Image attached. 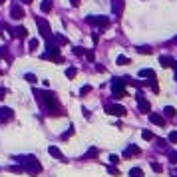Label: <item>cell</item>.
I'll list each match as a JSON object with an SVG mask.
<instances>
[{
  "label": "cell",
  "mask_w": 177,
  "mask_h": 177,
  "mask_svg": "<svg viewBox=\"0 0 177 177\" xmlns=\"http://www.w3.org/2000/svg\"><path fill=\"white\" fill-rule=\"evenodd\" d=\"M112 92H113V98H124V96H127V92H125L124 88V80H116L112 84Z\"/></svg>",
  "instance_id": "obj_1"
},
{
  "label": "cell",
  "mask_w": 177,
  "mask_h": 177,
  "mask_svg": "<svg viewBox=\"0 0 177 177\" xmlns=\"http://www.w3.org/2000/svg\"><path fill=\"white\" fill-rule=\"evenodd\" d=\"M86 20H88V24H92V26H102V28L110 26V20L105 18V16H99V18L98 16H88Z\"/></svg>",
  "instance_id": "obj_2"
},
{
  "label": "cell",
  "mask_w": 177,
  "mask_h": 177,
  "mask_svg": "<svg viewBox=\"0 0 177 177\" xmlns=\"http://www.w3.org/2000/svg\"><path fill=\"white\" fill-rule=\"evenodd\" d=\"M10 16H12L14 20H22L24 18V8H20V4H14L12 10H10Z\"/></svg>",
  "instance_id": "obj_3"
},
{
  "label": "cell",
  "mask_w": 177,
  "mask_h": 177,
  "mask_svg": "<svg viewBox=\"0 0 177 177\" xmlns=\"http://www.w3.org/2000/svg\"><path fill=\"white\" fill-rule=\"evenodd\" d=\"M108 110V113H112V116H125V108H121V105H108L105 108Z\"/></svg>",
  "instance_id": "obj_4"
},
{
  "label": "cell",
  "mask_w": 177,
  "mask_h": 177,
  "mask_svg": "<svg viewBox=\"0 0 177 177\" xmlns=\"http://www.w3.org/2000/svg\"><path fill=\"white\" fill-rule=\"evenodd\" d=\"M12 36H14V38H20V40H24V38L28 36V30H26L24 26H16V28L12 30Z\"/></svg>",
  "instance_id": "obj_5"
},
{
  "label": "cell",
  "mask_w": 177,
  "mask_h": 177,
  "mask_svg": "<svg viewBox=\"0 0 177 177\" xmlns=\"http://www.w3.org/2000/svg\"><path fill=\"white\" fill-rule=\"evenodd\" d=\"M38 26H40V34L44 38H50V26H48L46 20H38Z\"/></svg>",
  "instance_id": "obj_6"
},
{
  "label": "cell",
  "mask_w": 177,
  "mask_h": 177,
  "mask_svg": "<svg viewBox=\"0 0 177 177\" xmlns=\"http://www.w3.org/2000/svg\"><path fill=\"white\" fill-rule=\"evenodd\" d=\"M138 104H139V110H141V112H149V102H147L141 94L138 96Z\"/></svg>",
  "instance_id": "obj_7"
},
{
  "label": "cell",
  "mask_w": 177,
  "mask_h": 177,
  "mask_svg": "<svg viewBox=\"0 0 177 177\" xmlns=\"http://www.w3.org/2000/svg\"><path fill=\"white\" fill-rule=\"evenodd\" d=\"M48 153H50V155H54V157H56V159H60V161H66V157H64V155H62V151H60L58 147H56V145H52V147L48 149Z\"/></svg>",
  "instance_id": "obj_8"
},
{
  "label": "cell",
  "mask_w": 177,
  "mask_h": 177,
  "mask_svg": "<svg viewBox=\"0 0 177 177\" xmlns=\"http://www.w3.org/2000/svg\"><path fill=\"white\" fill-rule=\"evenodd\" d=\"M149 121L155 124V125H161V127L165 125V119L161 118V116H157V113H149Z\"/></svg>",
  "instance_id": "obj_9"
},
{
  "label": "cell",
  "mask_w": 177,
  "mask_h": 177,
  "mask_svg": "<svg viewBox=\"0 0 177 177\" xmlns=\"http://www.w3.org/2000/svg\"><path fill=\"white\" fill-rule=\"evenodd\" d=\"M113 12H116V16H121V12H124V0H113Z\"/></svg>",
  "instance_id": "obj_10"
},
{
  "label": "cell",
  "mask_w": 177,
  "mask_h": 177,
  "mask_svg": "<svg viewBox=\"0 0 177 177\" xmlns=\"http://www.w3.org/2000/svg\"><path fill=\"white\" fill-rule=\"evenodd\" d=\"M2 119H12V110L10 108H0V121Z\"/></svg>",
  "instance_id": "obj_11"
},
{
  "label": "cell",
  "mask_w": 177,
  "mask_h": 177,
  "mask_svg": "<svg viewBox=\"0 0 177 177\" xmlns=\"http://www.w3.org/2000/svg\"><path fill=\"white\" fill-rule=\"evenodd\" d=\"M124 155H125V157H131V155H139V147H135V145H129V147L125 149Z\"/></svg>",
  "instance_id": "obj_12"
},
{
  "label": "cell",
  "mask_w": 177,
  "mask_h": 177,
  "mask_svg": "<svg viewBox=\"0 0 177 177\" xmlns=\"http://www.w3.org/2000/svg\"><path fill=\"white\" fill-rule=\"evenodd\" d=\"M40 10H42L44 14H48L50 10H52V0H44V2L40 4Z\"/></svg>",
  "instance_id": "obj_13"
},
{
  "label": "cell",
  "mask_w": 177,
  "mask_h": 177,
  "mask_svg": "<svg viewBox=\"0 0 177 177\" xmlns=\"http://www.w3.org/2000/svg\"><path fill=\"white\" fill-rule=\"evenodd\" d=\"M159 64L163 66V68H171V66H173V60H171L169 56H161V58H159Z\"/></svg>",
  "instance_id": "obj_14"
},
{
  "label": "cell",
  "mask_w": 177,
  "mask_h": 177,
  "mask_svg": "<svg viewBox=\"0 0 177 177\" xmlns=\"http://www.w3.org/2000/svg\"><path fill=\"white\" fill-rule=\"evenodd\" d=\"M139 76H141V78H151V82H155V74H153V70H141Z\"/></svg>",
  "instance_id": "obj_15"
},
{
  "label": "cell",
  "mask_w": 177,
  "mask_h": 177,
  "mask_svg": "<svg viewBox=\"0 0 177 177\" xmlns=\"http://www.w3.org/2000/svg\"><path fill=\"white\" fill-rule=\"evenodd\" d=\"M28 48H30V52L38 50V48H40V40H38V38H32L30 42H28Z\"/></svg>",
  "instance_id": "obj_16"
},
{
  "label": "cell",
  "mask_w": 177,
  "mask_h": 177,
  "mask_svg": "<svg viewBox=\"0 0 177 177\" xmlns=\"http://www.w3.org/2000/svg\"><path fill=\"white\" fill-rule=\"evenodd\" d=\"M116 62H118L119 66H127V64H129V58H125V56H118Z\"/></svg>",
  "instance_id": "obj_17"
},
{
  "label": "cell",
  "mask_w": 177,
  "mask_h": 177,
  "mask_svg": "<svg viewBox=\"0 0 177 177\" xmlns=\"http://www.w3.org/2000/svg\"><path fill=\"white\" fill-rule=\"evenodd\" d=\"M129 175H131V177H141V175H143V171L139 169V167H133V169L129 171Z\"/></svg>",
  "instance_id": "obj_18"
},
{
  "label": "cell",
  "mask_w": 177,
  "mask_h": 177,
  "mask_svg": "<svg viewBox=\"0 0 177 177\" xmlns=\"http://www.w3.org/2000/svg\"><path fill=\"white\" fill-rule=\"evenodd\" d=\"M24 80H26V82H30V84H36V82H38V78H36L34 74H26V76H24Z\"/></svg>",
  "instance_id": "obj_19"
},
{
  "label": "cell",
  "mask_w": 177,
  "mask_h": 177,
  "mask_svg": "<svg viewBox=\"0 0 177 177\" xmlns=\"http://www.w3.org/2000/svg\"><path fill=\"white\" fill-rule=\"evenodd\" d=\"M76 74H78L76 68H68V70H66V76H68V78H76Z\"/></svg>",
  "instance_id": "obj_20"
},
{
  "label": "cell",
  "mask_w": 177,
  "mask_h": 177,
  "mask_svg": "<svg viewBox=\"0 0 177 177\" xmlns=\"http://www.w3.org/2000/svg\"><path fill=\"white\" fill-rule=\"evenodd\" d=\"M165 116H167V118H173V116H175V108L167 105V108H165Z\"/></svg>",
  "instance_id": "obj_21"
},
{
  "label": "cell",
  "mask_w": 177,
  "mask_h": 177,
  "mask_svg": "<svg viewBox=\"0 0 177 177\" xmlns=\"http://www.w3.org/2000/svg\"><path fill=\"white\" fill-rule=\"evenodd\" d=\"M54 38H56V42H58L60 46H64V44H68V40H66L64 36H60V34H56V36H54Z\"/></svg>",
  "instance_id": "obj_22"
},
{
  "label": "cell",
  "mask_w": 177,
  "mask_h": 177,
  "mask_svg": "<svg viewBox=\"0 0 177 177\" xmlns=\"http://www.w3.org/2000/svg\"><path fill=\"white\" fill-rule=\"evenodd\" d=\"M138 52H139V54H151V48H149V46H139Z\"/></svg>",
  "instance_id": "obj_23"
},
{
  "label": "cell",
  "mask_w": 177,
  "mask_h": 177,
  "mask_svg": "<svg viewBox=\"0 0 177 177\" xmlns=\"http://www.w3.org/2000/svg\"><path fill=\"white\" fill-rule=\"evenodd\" d=\"M141 138H143V139H147V141H149V139H153V133H151V131H147V129H145V131H141Z\"/></svg>",
  "instance_id": "obj_24"
},
{
  "label": "cell",
  "mask_w": 177,
  "mask_h": 177,
  "mask_svg": "<svg viewBox=\"0 0 177 177\" xmlns=\"http://www.w3.org/2000/svg\"><path fill=\"white\" fill-rule=\"evenodd\" d=\"M169 141L171 143H177V131H171L169 133Z\"/></svg>",
  "instance_id": "obj_25"
},
{
  "label": "cell",
  "mask_w": 177,
  "mask_h": 177,
  "mask_svg": "<svg viewBox=\"0 0 177 177\" xmlns=\"http://www.w3.org/2000/svg\"><path fill=\"white\" fill-rule=\"evenodd\" d=\"M90 92H92V86H84V88L80 90V94H82V96H84V94H90Z\"/></svg>",
  "instance_id": "obj_26"
},
{
  "label": "cell",
  "mask_w": 177,
  "mask_h": 177,
  "mask_svg": "<svg viewBox=\"0 0 177 177\" xmlns=\"http://www.w3.org/2000/svg\"><path fill=\"white\" fill-rule=\"evenodd\" d=\"M96 155H98V149H96V147H92V149L88 151V155H86V157H96Z\"/></svg>",
  "instance_id": "obj_27"
},
{
  "label": "cell",
  "mask_w": 177,
  "mask_h": 177,
  "mask_svg": "<svg viewBox=\"0 0 177 177\" xmlns=\"http://www.w3.org/2000/svg\"><path fill=\"white\" fill-rule=\"evenodd\" d=\"M74 54H76V56H84V50H82V48H74Z\"/></svg>",
  "instance_id": "obj_28"
},
{
  "label": "cell",
  "mask_w": 177,
  "mask_h": 177,
  "mask_svg": "<svg viewBox=\"0 0 177 177\" xmlns=\"http://www.w3.org/2000/svg\"><path fill=\"white\" fill-rule=\"evenodd\" d=\"M110 161H112V163H118L119 157H118V155H110Z\"/></svg>",
  "instance_id": "obj_29"
},
{
  "label": "cell",
  "mask_w": 177,
  "mask_h": 177,
  "mask_svg": "<svg viewBox=\"0 0 177 177\" xmlns=\"http://www.w3.org/2000/svg\"><path fill=\"white\" fill-rule=\"evenodd\" d=\"M0 56H8V50H6V48L0 46Z\"/></svg>",
  "instance_id": "obj_30"
},
{
  "label": "cell",
  "mask_w": 177,
  "mask_h": 177,
  "mask_svg": "<svg viewBox=\"0 0 177 177\" xmlns=\"http://www.w3.org/2000/svg\"><path fill=\"white\" fill-rule=\"evenodd\" d=\"M151 167H153V169H155V171H163V167H161V165H157V163H153V165H151Z\"/></svg>",
  "instance_id": "obj_31"
},
{
  "label": "cell",
  "mask_w": 177,
  "mask_h": 177,
  "mask_svg": "<svg viewBox=\"0 0 177 177\" xmlns=\"http://www.w3.org/2000/svg\"><path fill=\"white\" fill-rule=\"evenodd\" d=\"M70 4H72V6L76 8V6H80V0H70Z\"/></svg>",
  "instance_id": "obj_32"
},
{
  "label": "cell",
  "mask_w": 177,
  "mask_h": 177,
  "mask_svg": "<svg viewBox=\"0 0 177 177\" xmlns=\"http://www.w3.org/2000/svg\"><path fill=\"white\" fill-rule=\"evenodd\" d=\"M171 161H173V163H177V151H175V153H171Z\"/></svg>",
  "instance_id": "obj_33"
},
{
  "label": "cell",
  "mask_w": 177,
  "mask_h": 177,
  "mask_svg": "<svg viewBox=\"0 0 177 177\" xmlns=\"http://www.w3.org/2000/svg\"><path fill=\"white\" fill-rule=\"evenodd\" d=\"M4 96H6V90H4V88H0V99L4 98Z\"/></svg>",
  "instance_id": "obj_34"
},
{
  "label": "cell",
  "mask_w": 177,
  "mask_h": 177,
  "mask_svg": "<svg viewBox=\"0 0 177 177\" xmlns=\"http://www.w3.org/2000/svg\"><path fill=\"white\" fill-rule=\"evenodd\" d=\"M20 2H22V4H30L32 0H20Z\"/></svg>",
  "instance_id": "obj_35"
},
{
  "label": "cell",
  "mask_w": 177,
  "mask_h": 177,
  "mask_svg": "<svg viewBox=\"0 0 177 177\" xmlns=\"http://www.w3.org/2000/svg\"><path fill=\"white\" fill-rule=\"evenodd\" d=\"M0 2H2V4H4V2H6V0H0Z\"/></svg>",
  "instance_id": "obj_36"
},
{
  "label": "cell",
  "mask_w": 177,
  "mask_h": 177,
  "mask_svg": "<svg viewBox=\"0 0 177 177\" xmlns=\"http://www.w3.org/2000/svg\"><path fill=\"white\" fill-rule=\"evenodd\" d=\"M0 74H2V70H0Z\"/></svg>",
  "instance_id": "obj_37"
}]
</instances>
